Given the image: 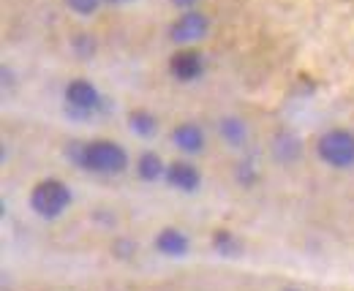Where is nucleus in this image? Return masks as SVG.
<instances>
[{
    "label": "nucleus",
    "mask_w": 354,
    "mask_h": 291,
    "mask_svg": "<svg viewBox=\"0 0 354 291\" xmlns=\"http://www.w3.org/2000/svg\"><path fill=\"white\" fill-rule=\"evenodd\" d=\"M213 248L218 250L221 256H226V259L240 256V243H237V237L232 232H216L213 234Z\"/></svg>",
    "instance_id": "nucleus-12"
},
{
    "label": "nucleus",
    "mask_w": 354,
    "mask_h": 291,
    "mask_svg": "<svg viewBox=\"0 0 354 291\" xmlns=\"http://www.w3.org/2000/svg\"><path fill=\"white\" fill-rule=\"evenodd\" d=\"M66 104H68V109L77 118H88L90 112L98 109L101 95L93 87V82H88V79H74V82L66 87Z\"/></svg>",
    "instance_id": "nucleus-4"
},
{
    "label": "nucleus",
    "mask_w": 354,
    "mask_h": 291,
    "mask_svg": "<svg viewBox=\"0 0 354 291\" xmlns=\"http://www.w3.org/2000/svg\"><path fill=\"white\" fill-rule=\"evenodd\" d=\"M286 291H297V289H286Z\"/></svg>",
    "instance_id": "nucleus-18"
},
{
    "label": "nucleus",
    "mask_w": 354,
    "mask_h": 291,
    "mask_svg": "<svg viewBox=\"0 0 354 291\" xmlns=\"http://www.w3.org/2000/svg\"><path fill=\"white\" fill-rule=\"evenodd\" d=\"M221 133L229 144H243V142H245V125H243V120L226 118L221 123Z\"/></svg>",
    "instance_id": "nucleus-13"
},
{
    "label": "nucleus",
    "mask_w": 354,
    "mask_h": 291,
    "mask_svg": "<svg viewBox=\"0 0 354 291\" xmlns=\"http://www.w3.org/2000/svg\"><path fill=\"white\" fill-rule=\"evenodd\" d=\"M71 205V191L60 180H41L30 194V207L39 218H60Z\"/></svg>",
    "instance_id": "nucleus-2"
},
{
    "label": "nucleus",
    "mask_w": 354,
    "mask_h": 291,
    "mask_svg": "<svg viewBox=\"0 0 354 291\" xmlns=\"http://www.w3.org/2000/svg\"><path fill=\"white\" fill-rule=\"evenodd\" d=\"M164 177H167V182H169L172 188L183 191V194H194V191L199 188V182H202L199 169L191 167V164H185V161H175V164H169Z\"/></svg>",
    "instance_id": "nucleus-7"
},
{
    "label": "nucleus",
    "mask_w": 354,
    "mask_h": 291,
    "mask_svg": "<svg viewBox=\"0 0 354 291\" xmlns=\"http://www.w3.org/2000/svg\"><path fill=\"white\" fill-rule=\"evenodd\" d=\"M156 248L161 250L164 256H185L188 253V237L180 232V229H164L158 237H156Z\"/></svg>",
    "instance_id": "nucleus-9"
},
{
    "label": "nucleus",
    "mask_w": 354,
    "mask_h": 291,
    "mask_svg": "<svg viewBox=\"0 0 354 291\" xmlns=\"http://www.w3.org/2000/svg\"><path fill=\"white\" fill-rule=\"evenodd\" d=\"M66 3H68L71 11H77V14H82V17H85V14H93V11L101 6V0H66Z\"/></svg>",
    "instance_id": "nucleus-14"
},
{
    "label": "nucleus",
    "mask_w": 354,
    "mask_h": 291,
    "mask_svg": "<svg viewBox=\"0 0 354 291\" xmlns=\"http://www.w3.org/2000/svg\"><path fill=\"white\" fill-rule=\"evenodd\" d=\"M106 3H129V0H106Z\"/></svg>",
    "instance_id": "nucleus-17"
},
{
    "label": "nucleus",
    "mask_w": 354,
    "mask_h": 291,
    "mask_svg": "<svg viewBox=\"0 0 354 291\" xmlns=\"http://www.w3.org/2000/svg\"><path fill=\"white\" fill-rule=\"evenodd\" d=\"M319 158L335 169H349L354 164V133L333 128L319 139Z\"/></svg>",
    "instance_id": "nucleus-3"
},
{
    "label": "nucleus",
    "mask_w": 354,
    "mask_h": 291,
    "mask_svg": "<svg viewBox=\"0 0 354 291\" xmlns=\"http://www.w3.org/2000/svg\"><path fill=\"white\" fill-rule=\"evenodd\" d=\"M129 125H131V131L136 136H153L158 131L156 115H150L147 109H133L131 115H129Z\"/></svg>",
    "instance_id": "nucleus-11"
},
{
    "label": "nucleus",
    "mask_w": 354,
    "mask_h": 291,
    "mask_svg": "<svg viewBox=\"0 0 354 291\" xmlns=\"http://www.w3.org/2000/svg\"><path fill=\"white\" fill-rule=\"evenodd\" d=\"M115 253H120V259H129V253H133V243H123V240H120V243L115 245Z\"/></svg>",
    "instance_id": "nucleus-15"
},
{
    "label": "nucleus",
    "mask_w": 354,
    "mask_h": 291,
    "mask_svg": "<svg viewBox=\"0 0 354 291\" xmlns=\"http://www.w3.org/2000/svg\"><path fill=\"white\" fill-rule=\"evenodd\" d=\"M136 171H139L142 180L153 182V180H158L161 174H167V167H164V161H161L156 153H142V156H139V164H136Z\"/></svg>",
    "instance_id": "nucleus-10"
},
{
    "label": "nucleus",
    "mask_w": 354,
    "mask_h": 291,
    "mask_svg": "<svg viewBox=\"0 0 354 291\" xmlns=\"http://www.w3.org/2000/svg\"><path fill=\"white\" fill-rule=\"evenodd\" d=\"M207 28H210V25H207L205 14L188 11V14H183L175 25L169 28V36H172V41H177V44H194V41H202V39L207 36Z\"/></svg>",
    "instance_id": "nucleus-5"
},
{
    "label": "nucleus",
    "mask_w": 354,
    "mask_h": 291,
    "mask_svg": "<svg viewBox=\"0 0 354 291\" xmlns=\"http://www.w3.org/2000/svg\"><path fill=\"white\" fill-rule=\"evenodd\" d=\"M169 71L180 82H194V79H199L205 74V60H202V55L196 49H183V52L172 55Z\"/></svg>",
    "instance_id": "nucleus-6"
},
{
    "label": "nucleus",
    "mask_w": 354,
    "mask_h": 291,
    "mask_svg": "<svg viewBox=\"0 0 354 291\" xmlns=\"http://www.w3.org/2000/svg\"><path fill=\"white\" fill-rule=\"evenodd\" d=\"M74 164L95 174H120L129 167V156L118 142H88V144H74L71 147Z\"/></svg>",
    "instance_id": "nucleus-1"
},
{
    "label": "nucleus",
    "mask_w": 354,
    "mask_h": 291,
    "mask_svg": "<svg viewBox=\"0 0 354 291\" xmlns=\"http://www.w3.org/2000/svg\"><path fill=\"white\" fill-rule=\"evenodd\" d=\"M172 139H175V144L183 153H199L205 147V133H202L199 125L194 123H180L175 128V133H172Z\"/></svg>",
    "instance_id": "nucleus-8"
},
{
    "label": "nucleus",
    "mask_w": 354,
    "mask_h": 291,
    "mask_svg": "<svg viewBox=\"0 0 354 291\" xmlns=\"http://www.w3.org/2000/svg\"><path fill=\"white\" fill-rule=\"evenodd\" d=\"M172 3H175V6H180V8H188V6H194L196 0H172Z\"/></svg>",
    "instance_id": "nucleus-16"
}]
</instances>
